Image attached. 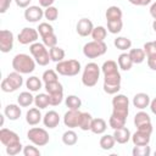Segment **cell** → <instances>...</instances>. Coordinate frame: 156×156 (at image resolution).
Segmentation results:
<instances>
[{
    "label": "cell",
    "instance_id": "obj_1",
    "mask_svg": "<svg viewBox=\"0 0 156 156\" xmlns=\"http://www.w3.org/2000/svg\"><path fill=\"white\" fill-rule=\"evenodd\" d=\"M0 141L2 145H5L6 154L9 156H16L23 150L18 134L11 129L7 128L0 129Z\"/></svg>",
    "mask_w": 156,
    "mask_h": 156
},
{
    "label": "cell",
    "instance_id": "obj_2",
    "mask_svg": "<svg viewBox=\"0 0 156 156\" xmlns=\"http://www.w3.org/2000/svg\"><path fill=\"white\" fill-rule=\"evenodd\" d=\"M35 60L27 54H17L12 58V68L21 74H29L35 69Z\"/></svg>",
    "mask_w": 156,
    "mask_h": 156
},
{
    "label": "cell",
    "instance_id": "obj_3",
    "mask_svg": "<svg viewBox=\"0 0 156 156\" xmlns=\"http://www.w3.org/2000/svg\"><path fill=\"white\" fill-rule=\"evenodd\" d=\"M100 72H101V68L99 67L98 63H95V62L87 63L84 69H83V73H82V83H83V85H85L87 88L95 87L98 84V82H99Z\"/></svg>",
    "mask_w": 156,
    "mask_h": 156
},
{
    "label": "cell",
    "instance_id": "obj_4",
    "mask_svg": "<svg viewBox=\"0 0 156 156\" xmlns=\"http://www.w3.org/2000/svg\"><path fill=\"white\" fill-rule=\"evenodd\" d=\"M55 69L61 76L74 77V76H77L80 72L82 66H80V62L78 60L71 58V60H62V61L57 62Z\"/></svg>",
    "mask_w": 156,
    "mask_h": 156
},
{
    "label": "cell",
    "instance_id": "obj_5",
    "mask_svg": "<svg viewBox=\"0 0 156 156\" xmlns=\"http://www.w3.org/2000/svg\"><path fill=\"white\" fill-rule=\"evenodd\" d=\"M29 52L39 66H46L50 62V52L44 43H33L29 46Z\"/></svg>",
    "mask_w": 156,
    "mask_h": 156
},
{
    "label": "cell",
    "instance_id": "obj_6",
    "mask_svg": "<svg viewBox=\"0 0 156 156\" xmlns=\"http://www.w3.org/2000/svg\"><path fill=\"white\" fill-rule=\"evenodd\" d=\"M23 84V77L21 73L13 71L7 74L5 79L1 82V90L4 93H13L17 89H20Z\"/></svg>",
    "mask_w": 156,
    "mask_h": 156
},
{
    "label": "cell",
    "instance_id": "obj_7",
    "mask_svg": "<svg viewBox=\"0 0 156 156\" xmlns=\"http://www.w3.org/2000/svg\"><path fill=\"white\" fill-rule=\"evenodd\" d=\"M121 80H122V77L119 71L110 74H104V85H102L104 91L110 95L117 94L121 89Z\"/></svg>",
    "mask_w": 156,
    "mask_h": 156
},
{
    "label": "cell",
    "instance_id": "obj_8",
    "mask_svg": "<svg viewBox=\"0 0 156 156\" xmlns=\"http://www.w3.org/2000/svg\"><path fill=\"white\" fill-rule=\"evenodd\" d=\"M107 51V45L105 44V41H89L83 46V54L85 57L88 58H96L102 56L105 52Z\"/></svg>",
    "mask_w": 156,
    "mask_h": 156
},
{
    "label": "cell",
    "instance_id": "obj_9",
    "mask_svg": "<svg viewBox=\"0 0 156 156\" xmlns=\"http://www.w3.org/2000/svg\"><path fill=\"white\" fill-rule=\"evenodd\" d=\"M27 138L32 144H34L37 146H45L50 140V136H49V133L46 132V129L39 128V127L30 128L27 132Z\"/></svg>",
    "mask_w": 156,
    "mask_h": 156
},
{
    "label": "cell",
    "instance_id": "obj_10",
    "mask_svg": "<svg viewBox=\"0 0 156 156\" xmlns=\"http://www.w3.org/2000/svg\"><path fill=\"white\" fill-rule=\"evenodd\" d=\"M39 38V32L38 29L30 28V27H24L17 35V40L20 44L22 45H28V44H33L38 40Z\"/></svg>",
    "mask_w": 156,
    "mask_h": 156
},
{
    "label": "cell",
    "instance_id": "obj_11",
    "mask_svg": "<svg viewBox=\"0 0 156 156\" xmlns=\"http://www.w3.org/2000/svg\"><path fill=\"white\" fill-rule=\"evenodd\" d=\"M13 33L7 29L0 30V51L6 54L13 49Z\"/></svg>",
    "mask_w": 156,
    "mask_h": 156
},
{
    "label": "cell",
    "instance_id": "obj_12",
    "mask_svg": "<svg viewBox=\"0 0 156 156\" xmlns=\"http://www.w3.org/2000/svg\"><path fill=\"white\" fill-rule=\"evenodd\" d=\"M43 17H44V10L41 9V6L32 5V6H28V7L24 10V18H26L27 22L37 23V22H39Z\"/></svg>",
    "mask_w": 156,
    "mask_h": 156
},
{
    "label": "cell",
    "instance_id": "obj_13",
    "mask_svg": "<svg viewBox=\"0 0 156 156\" xmlns=\"http://www.w3.org/2000/svg\"><path fill=\"white\" fill-rule=\"evenodd\" d=\"M82 112L79 110H68L65 115H63V123L66 127L73 129L77 128L79 124V118H80Z\"/></svg>",
    "mask_w": 156,
    "mask_h": 156
},
{
    "label": "cell",
    "instance_id": "obj_14",
    "mask_svg": "<svg viewBox=\"0 0 156 156\" xmlns=\"http://www.w3.org/2000/svg\"><path fill=\"white\" fill-rule=\"evenodd\" d=\"M93 29H94V24L89 18H80L76 26V30H77L78 35H80V37L91 35Z\"/></svg>",
    "mask_w": 156,
    "mask_h": 156
},
{
    "label": "cell",
    "instance_id": "obj_15",
    "mask_svg": "<svg viewBox=\"0 0 156 156\" xmlns=\"http://www.w3.org/2000/svg\"><path fill=\"white\" fill-rule=\"evenodd\" d=\"M43 123L46 128L54 129L58 126L60 123V115L56 111H48L44 116H43Z\"/></svg>",
    "mask_w": 156,
    "mask_h": 156
},
{
    "label": "cell",
    "instance_id": "obj_16",
    "mask_svg": "<svg viewBox=\"0 0 156 156\" xmlns=\"http://www.w3.org/2000/svg\"><path fill=\"white\" fill-rule=\"evenodd\" d=\"M113 136H115L116 143H118V144H127V143L132 139L130 130H129L126 126L115 129V132H113Z\"/></svg>",
    "mask_w": 156,
    "mask_h": 156
},
{
    "label": "cell",
    "instance_id": "obj_17",
    "mask_svg": "<svg viewBox=\"0 0 156 156\" xmlns=\"http://www.w3.org/2000/svg\"><path fill=\"white\" fill-rule=\"evenodd\" d=\"M40 121H43V116L40 113V108H38L35 106V107H32V108H29L27 111V113H26V122L29 126H37V124H39Z\"/></svg>",
    "mask_w": 156,
    "mask_h": 156
},
{
    "label": "cell",
    "instance_id": "obj_18",
    "mask_svg": "<svg viewBox=\"0 0 156 156\" xmlns=\"http://www.w3.org/2000/svg\"><path fill=\"white\" fill-rule=\"evenodd\" d=\"M150 96L146 93H138L133 98V106L139 110H144L150 106Z\"/></svg>",
    "mask_w": 156,
    "mask_h": 156
},
{
    "label": "cell",
    "instance_id": "obj_19",
    "mask_svg": "<svg viewBox=\"0 0 156 156\" xmlns=\"http://www.w3.org/2000/svg\"><path fill=\"white\" fill-rule=\"evenodd\" d=\"M21 113H22L21 106L16 104H9L4 110L5 117H7L10 121H17L21 117Z\"/></svg>",
    "mask_w": 156,
    "mask_h": 156
},
{
    "label": "cell",
    "instance_id": "obj_20",
    "mask_svg": "<svg viewBox=\"0 0 156 156\" xmlns=\"http://www.w3.org/2000/svg\"><path fill=\"white\" fill-rule=\"evenodd\" d=\"M150 136H151L150 133L136 129V132L132 135V141H133L134 145H149Z\"/></svg>",
    "mask_w": 156,
    "mask_h": 156
},
{
    "label": "cell",
    "instance_id": "obj_21",
    "mask_svg": "<svg viewBox=\"0 0 156 156\" xmlns=\"http://www.w3.org/2000/svg\"><path fill=\"white\" fill-rule=\"evenodd\" d=\"M107 129V123L104 118H93L91 122V127H90V132L94 134H104Z\"/></svg>",
    "mask_w": 156,
    "mask_h": 156
},
{
    "label": "cell",
    "instance_id": "obj_22",
    "mask_svg": "<svg viewBox=\"0 0 156 156\" xmlns=\"http://www.w3.org/2000/svg\"><path fill=\"white\" fill-rule=\"evenodd\" d=\"M117 63H118V67L122 71H129L132 68V66L134 65L133 61H132V58H130V56H129V54H127V52H122L118 56Z\"/></svg>",
    "mask_w": 156,
    "mask_h": 156
},
{
    "label": "cell",
    "instance_id": "obj_23",
    "mask_svg": "<svg viewBox=\"0 0 156 156\" xmlns=\"http://www.w3.org/2000/svg\"><path fill=\"white\" fill-rule=\"evenodd\" d=\"M112 107L115 108H129V99L123 94H115L112 99Z\"/></svg>",
    "mask_w": 156,
    "mask_h": 156
},
{
    "label": "cell",
    "instance_id": "obj_24",
    "mask_svg": "<svg viewBox=\"0 0 156 156\" xmlns=\"http://www.w3.org/2000/svg\"><path fill=\"white\" fill-rule=\"evenodd\" d=\"M17 102L21 107H29L32 104H34V96L30 94V91H22L17 96Z\"/></svg>",
    "mask_w": 156,
    "mask_h": 156
},
{
    "label": "cell",
    "instance_id": "obj_25",
    "mask_svg": "<svg viewBox=\"0 0 156 156\" xmlns=\"http://www.w3.org/2000/svg\"><path fill=\"white\" fill-rule=\"evenodd\" d=\"M150 123H151V118H150L149 113H146L144 111H139V112L135 113V116H134V124H135L136 128L146 126V124H150Z\"/></svg>",
    "mask_w": 156,
    "mask_h": 156
},
{
    "label": "cell",
    "instance_id": "obj_26",
    "mask_svg": "<svg viewBox=\"0 0 156 156\" xmlns=\"http://www.w3.org/2000/svg\"><path fill=\"white\" fill-rule=\"evenodd\" d=\"M128 54H129V56H130L133 63H136V65L144 62V60L146 58V54H145L144 49H139V48H136V49H130Z\"/></svg>",
    "mask_w": 156,
    "mask_h": 156
},
{
    "label": "cell",
    "instance_id": "obj_27",
    "mask_svg": "<svg viewBox=\"0 0 156 156\" xmlns=\"http://www.w3.org/2000/svg\"><path fill=\"white\" fill-rule=\"evenodd\" d=\"M99 144H100V147L102 149V150H111V149H113V146H115V144H116V140H115V136H113V134L111 135V134H104L101 138H100V141H99Z\"/></svg>",
    "mask_w": 156,
    "mask_h": 156
},
{
    "label": "cell",
    "instance_id": "obj_28",
    "mask_svg": "<svg viewBox=\"0 0 156 156\" xmlns=\"http://www.w3.org/2000/svg\"><path fill=\"white\" fill-rule=\"evenodd\" d=\"M122 10L118 6H110L107 7L105 12L106 21H115V20H122Z\"/></svg>",
    "mask_w": 156,
    "mask_h": 156
},
{
    "label": "cell",
    "instance_id": "obj_29",
    "mask_svg": "<svg viewBox=\"0 0 156 156\" xmlns=\"http://www.w3.org/2000/svg\"><path fill=\"white\" fill-rule=\"evenodd\" d=\"M26 87H27V89H28L29 91L34 93V91H39V90L43 88V83H41V80H40L38 77L32 76V77H29V78L26 80Z\"/></svg>",
    "mask_w": 156,
    "mask_h": 156
},
{
    "label": "cell",
    "instance_id": "obj_30",
    "mask_svg": "<svg viewBox=\"0 0 156 156\" xmlns=\"http://www.w3.org/2000/svg\"><path fill=\"white\" fill-rule=\"evenodd\" d=\"M78 141V135L74 130L69 129V130H66L63 134H62V143L67 146H73L76 145Z\"/></svg>",
    "mask_w": 156,
    "mask_h": 156
},
{
    "label": "cell",
    "instance_id": "obj_31",
    "mask_svg": "<svg viewBox=\"0 0 156 156\" xmlns=\"http://www.w3.org/2000/svg\"><path fill=\"white\" fill-rule=\"evenodd\" d=\"M49 52H50V58H51V61H54V62H60V61H62L63 58H65V55H66V52H65V50L62 49V48H60V46H52V48H50L49 49Z\"/></svg>",
    "mask_w": 156,
    "mask_h": 156
},
{
    "label": "cell",
    "instance_id": "obj_32",
    "mask_svg": "<svg viewBox=\"0 0 156 156\" xmlns=\"http://www.w3.org/2000/svg\"><path fill=\"white\" fill-rule=\"evenodd\" d=\"M34 105L43 110V108H46L49 105H50V100H49V94H44V93H39L37 96H34Z\"/></svg>",
    "mask_w": 156,
    "mask_h": 156
},
{
    "label": "cell",
    "instance_id": "obj_33",
    "mask_svg": "<svg viewBox=\"0 0 156 156\" xmlns=\"http://www.w3.org/2000/svg\"><path fill=\"white\" fill-rule=\"evenodd\" d=\"M91 122H93V116H91L89 112H82L80 118H79V124H78V127H79L82 130H90Z\"/></svg>",
    "mask_w": 156,
    "mask_h": 156
},
{
    "label": "cell",
    "instance_id": "obj_34",
    "mask_svg": "<svg viewBox=\"0 0 156 156\" xmlns=\"http://www.w3.org/2000/svg\"><path fill=\"white\" fill-rule=\"evenodd\" d=\"M119 67H118V63L113 60H107L102 63L101 66V72L102 74H110V73H115V72H118Z\"/></svg>",
    "mask_w": 156,
    "mask_h": 156
},
{
    "label": "cell",
    "instance_id": "obj_35",
    "mask_svg": "<svg viewBox=\"0 0 156 156\" xmlns=\"http://www.w3.org/2000/svg\"><path fill=\"white\" fill-rule=\"evenodd\" d=\"M65 104L68 110H79L82 106V100L77 95H68L65 100Z\"/></svg>",
    "mask_w": 156,
    "mask_h": 156
},
{
    "label": "cell",
    "instance_id": "obj_36",
    "mask_svg": "<svg viewBox=\"0 0 156 156\" xmlns=\"http://www.w3.org/2000/svg\"><path fill=\"white\" fill-rule=\"evenodd\" d=\"M106 35H107V29L104 26L94 27V29L91 32V38H93V40H96V41H104Z\"/></svg>",
    "mask_w": 156,
    "mask_h": 156
},
{
    "label": "cell",
    "instance_id": "obj_37",
    "mask_svg": "<svg viewBox=\"0 0 156 156\" xmlns=\"http://www.w3.org/2000/svg\"><path fill=\"white\" fill-rule=\"evenodd\" d=\"M113 45L118 49V50H122V51H126L128 49L132 48V41L130 39L126 38V37H117L113 41Z\"/></svg>",
    "mask_w": 156,
    "mask_h": 156
},
{
    "label": "cell",
    "instance_id": "obj_38",
    "mask_svg": "<svg viewBox=\"0 0 156 156\" xmlns=\"http://www.w3.org/2000/svg\"><path fill=\"white\" fill-rule=\"evenodd\" d=\"M44 88L48 94H57V93H63V87L58 80L50 82V83H44Z\"/></svg>",
    "mask_w": 156,
    "mask_h": 156
},
{
    "label": "cell",
    "instance_id": "obj_39",
    "mask_svg": "<svg viewBox=\"0 0 156 156\" xmlns=\"http://www.w3.org/2000/svg\"><path fill=\"white\" fill-rule=\"evenodd\" d=\"M123 28L122 20H115V21H107V30L111 34H118Z\"/></svg>",
    "mask_w": 156,
    "mask_h": 156
},
{
    "label": "cell",
    "instance_id": "obj_40",
    "mask_svg": "<svg viewBox=\"0 0 156 156\" xmlns=\"http://www.w3.org/2000/svg\"><path fill=\"white\" fill-rule=\"evenodd\" d=\"M132 154L133 156H150L151 149L149 145H135Z\"/></svg>",
    "mask_w": 156,
    "mask_h": 156
},
{
    "label": "cell",
    "instance_id": "obj_41",
    "mask_svg": "<svg viewBox=\"0 0 156 156\" xmlns=\"http://www.w3.org/2000/svg\"><path fill=\"white\" fill-rule=\"evenodd\" d=\"M38 32H39V35H40V38H43V37H45V35H49V34H51V33H55L54 32V27L51 26V24H49L48 22H41V23H39V26H38Z\"/></svg>",
    "mask_w": 156,
    "mask_h": 156
},
{
    "label": "cell",
    "instance_id": "obj_42",
    "mask_svg": "<svg viewBox=\"0 0 156 156\" xmlns=\"http://www.w3.org/2000/svg\"><path fill=\"white\" fill-rule=\"evenodd\" d=\"M44 17L49 21V22H52V21H56L57 17H58V10L55 7V6H49L44 10Z\"/></svg>",
    "mask_w": 156,
    "mask_h": 156
},
{
    "label": "cell",
    "instance_id": "obj_43",
    "mask_svg": "<svg viewBox=\"0 0 156 156\" xmlns=\"http://www.w3.org/2000/svg\"><path fill=\"white\" fill-rule=\"evenodd\" d=\"M41 78H43V82L44 83H50V82L58 80V76H57L56 69H46L43 73V77Z\"/></svg>",
    "mask_w": 156,
    "mask_h": 156
},
{
    "label": "cell",
    "instance_id": "obj_44",
    "mask_svg": "<svg viewBox=\"0 0 156 156\" xmlns=\"http://www.w3.org/2000/svg\"><path fill=\"white\" fill-rule=\"evenodd\" d=\"M41 40H43V43L45 44V46H48L49 49L57 45V37H56L55 33H51V34H49V35L43 37Z\"/></svg>",
    "mask_w": 156,
    "mask_h": 156
},
{
    "label": "cell",
    "instance_id": "obj_45",
    "mask_svg": "<svg viewBox=\"0 0 156 156\" xmlns=\"http://www.w3.org/2000/svg\"><path fill=\"white\" fill-rule=\"evenodd\" d=\"M126 122H127V121L119 119V118H117V117H115V116L111 115V117H110V119H108V126L115 130V129H117V128L124 127V126H126Z\"/></svg>",
    "mask_w": 156,
    "mask_h": 156
},
{
    "label": "cell",
    "instance_id": "obj_46",
    "mask_svg": "<svg viewBox=\"0 0 156 156\" xmlns=\"http://www.w3.org/2000/svg\"><path fill=\"white\" fill-rule=\"evenodd\" d=\"M35 146H37V145H35ZM35 146H34V144H33V145H27V146H24L23 150H22L23 155H24V156H40V151H39V149H37Z\"/></svg>",
    "mask_w": 156,
    "mask_h": 156
},
{
    "label": "cell",
    "instance_id": "obj_47",
    "mask_svg": "<svg viewBox=\"0 0 156 156\" xmlns=\"http://www.w3.org/2000/svg\"><path fill=\"white\" fill-rule=\"evenodd\" d=\"M49 100L51 106H57L62 102L63 100V93H57V94H49Z\"/></svg>",
    "mask_w": 156,
    "mask_h": 156
},
{
    "label": "cell",
    "instance_id": "obj_48",
    "mask_svg": "<svg viewBox=\"0 0 156 156\" xmlns=\"http://www.w3.org/2000/svg\"><path fill=\"white\" fill-rule=\"evenodd\" d=\"M146 62H147V66H149L150 69L156 71V52H154L151 55H147L146 56Z\"/></svg>",
    "mask_w": 156,
    "mask_h": 156
},
{
    "label": "cell",
    "instance_id": "obj_49",
    "mask_svg": "<svg viewBox=\"0 0 156 156\" xmlns=\"http://www.w3.org/2000/svg\"><path fill=\"white\" fill-rule=\"evenodd\" d=\"M12 0H0V13H5L10 7Z\"/></svg>",
    "mask_w": 156,
    "mask_h": 156
},
{
    "label": "cell",
    "instance_id": "obj_50",
    "mask_svg": "<svg viewBox=\"0 0 156 156\" xmlns=\"http://www.w3.org/2000/svg\"><path fill=\"white\" fill-rule=\"evenodd\" d=\"M130 4L136 5V6H146L149 4H151L152 0H128Z\"/></svg>",
    "mask_w": 156,
    "mask_h": 156
},
{
    "label": "cell",
    "instance_id": "obj_51",
    "mask_svg": "<svg viewBox=\"0 0 156 156\" xmlns=\"http://www.w3.org/2000/svg\"><path fill=\"white\" fill-rule=\"evenodd\" d=\"M30 1H32V0H15L16 5H17L18 7H21V9H27V7L29 6Z\"/></svg>",
    "mask_w": 156,
    "mask_h": 156
},
{
    "label": "cell",
    "instance_id": "obj_52",
    "mask_svg": "<svg viewBox=\"0 0 156 156\" xmlns=\"http://www.w3.org/2000/svg\"><path fill=\"white\" fill-rule=\"evenodd\" d=\"M39 1V5L41 7H49V6H52V4L55 2V0H38Z\"/></svg>",
    "mask_w": 156,
    "mask_h": 156
},
{
    "label": "cell",
    "instance_id": "obj_53",
    "mask_svg": "<svg viewBox=\"0 0 156 156\" xmlns=\"http://www.w3.org/2000/svg\"><path fill=\"white\" fill-rule=\"evenodd\" d=\"M150 110H151V112L154 113V115H156V98H154L151 101H150Z\"/></svg>",
    "mask_w": 156,
    "mask_h": 156
},
{
    "label": "cell",
    "instance_id": "obj_54",
    "mask_svg": "<svg viewBox=\"0 0 156 156\" xmlns=\"http://www.w3.org/2000/svg\"><path fill=\"white\" fill-rule=\"evenodd\" d=\"M150 15L154 20H156V1L150 6Z\"/></svg>",
    "mask_w": 156,
    "mask_h": 156
},
{
    "label": "cell",
    "instance_id": "obj_55",
    "mask_svg": "<svg viewBox=\"0 0 156 156\" xmlns=\"http://www.w3.org/2000/svg\"><path fill=\"white\" fill-rule=\"evenodd\" d=\"M152 29L156 33V20H154V22H152Z\"/></svg>",
    "mask_w": 156,
    "mask_h": 156
},
{
    "label": "cell",
    "instance_id": "obj_56",
    "mask_svg": "<svg viewBox=\"0 0 156 156\" xmlns=\"http://www.w3.org/2000/svg\"><path fill=\"white\" fill-rule=\"evenodd\" d=\"M154 44H155V46H156V40H155V41H154Z\"/></svg>",
    "mask_w": 156,
    "mask_h": 156
},
{
    "label": "cell",
    "instance_id": "obj_57",
    "mask_svg": "<svg viewBox=\"0 0 156 156\" xmlns=\"http://www.w3.org/2000/svg\"><path fill=\"white\" fill-rule=\"evenodd\" d=\"M155 156H156V151H155Z\"/></svg>",
    "mask_w": 156,
    "mask_h": 156
}]
</instances>
